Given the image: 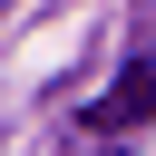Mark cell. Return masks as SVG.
<instances>
[{
	"label": "cell",
	"mask_w": 156,
	"mask_h": 156,
	"mask_svg": "<svg viewBox=\"0 0 156 156\" xmlns=\"http://www.w3.org/2000/svg\"><path fill=\"white\" fill-rule=\"evenodd\" d=\"M146 117H156V58H136V68H127V78H117V88L88 107V127H98V136H117V127H146Z\"/></svg>",
	"instance_id": "6da1fadb"
}]
</instances>
